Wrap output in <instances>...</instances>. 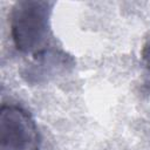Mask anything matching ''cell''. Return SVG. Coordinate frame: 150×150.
<instances>
[{"instance_id":"obj_1","label":"cell","mask_w":150,"mask_h":150,"mask_svg":"<svg viewBox=\"0 0 150 150\" xmlns=\"http://www.w3.org/2000/svg\"><path fill=\"white\" fill-rule=\"evenodd\" d=\"M54 5L38 0H21L13 5L9 13L11 36L20 53L35 59L60 48L50 26Z\"/></svg>"},{"instance_id":"obj_2","label":"cell","mask_w":150,"mask_h":150,"mask_svg":"<svg viewBox=\"0 0 150 150\" xmlns=\"http://www.w3.org/2000/svg\"><path fill=\"white\" fill-rule=\"evenodd\" d=\"M42 138L28 110L2 104L0 110V150H41Z\"/></svg>"},{"instance_id":"obj_3","label":"cell","mask_w":150,"mask_h":150,"mask_svg":"<svg viewBox=\"0 0 150 150\" xmlns=\"http://www.w3.org/2000/svg\"><path fill=\"white\" fill-rule=\"evenodd\" d=\"M142 68H143V88L150 95V38L146 40L142 48Z\"/></svg>"}]
</instances>
